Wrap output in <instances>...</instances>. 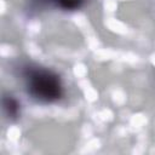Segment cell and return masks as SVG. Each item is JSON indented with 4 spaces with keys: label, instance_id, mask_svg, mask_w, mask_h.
<instances>
[{
    "label": "cell",
    "instance_id": "1",
    "mask_svg": "<svg viewBox=\"0 0 155 155\" xmlns=\"http://www.w3.org/2000/svg\"><path fill=\"white\" fill-rule=\"evenodd\" d=\"M28 86L30 93L38 99L51 102L61 96V85L58 78L46 70H35L30 75Z\"/></svg>",
    "mask_w": 155,
    "mask_h": 155
}]
</instances>
